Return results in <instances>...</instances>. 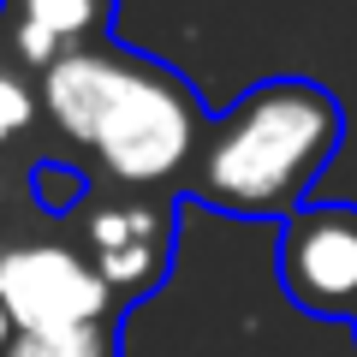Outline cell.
Segmentation results:
<instances>
[{
	"mask_svg": "<svg viewBox=\"0 0 357 357\" xmlns=\"http://www.w3.org/2000/svg\"><path fill=\"white\" fill-rule=\"evenodd\" d=\"M6 357H119V321L66 328V333H18Z\"/></svg>",
	"mask_w": 357,
	"mask_h": 357,
	"instance_id": "obj_7",
	"label": "cell"
},
{
	"mask_svg": "<svg viewBox=\"0 0 357 357\" xmlns=\"http://www.w3.org/2000/svg\"><path fill=\"white\" fill-rule=\"evenodd\" d=\"M0 304L18 321V333H66L126 316V304L107 292L96 262L72 244L48 238L0 244Z\"/></svg>",
	"mask_w": 357,
	"mask_h": 357,
	"instance_id": "obj_3",
	"label": "cell"
},
{
	"mask_svg": "<svg viewBox=\"0 0 357 357\" xmlns=\"http://www.w3.org/2000/svg\"><path fill=\"white\" fill-rule=\"evenodd\" d=\"M274 274L292 310L357 321V203H304L286 215Z\"/></svg>",
	"mask_w": 357,
	"mask_h": 357,
	"instance_id": "obj_5",
	"label": "cell"
},
{
	"mask_svg": "<svg viewBox=\"0 0 357 357\" xmlns=\"http://www.w3.org/2000/svg\"><path fill=\"white\" fill-rule=\"evenodd\" d=\"M0 13L13 30V54L36 72L72 48L114 36V0H6Z\"/></svg>",
	"mask_w": 357,
	"mask_h": 357,
	"instance_id": "obj_6",
	"label": "cell"
},
{
	"mask_svg": "<svg viewBox=\"0 0 357 357\" xmlns=\"http://www.w3.org/2000/svg\"><path fill=\"white\" fill-rule=\"evenodd\" d=\"M36 96L48 126L72 149L96 161V173L119 191H173L197 167L208 137V107L185 72L167 60L126 48V42H89L60 54L36 72Z\"/></svg>",
	"mask_w": 357,
	"mask_h": 357,
	"instance_id": "obj_1",
	"label": "cell"
},
{
	"mask_svg": "<svg viewBox=\"0 0 357 357\" xmlns=\"http://www.w3.org/2000/svg\"><path fill=\"white\" fill-rule=\"evenodd\" d=\"M36 107H42V96L24 84V72L0 66V143L24 137V131L36 126Z\"/></svg>",
	"mask_w": 357,
	"mask_h": 357,
	"instance_id": "obj_9",
	"label": "cell"
},
{
	"mask_svg": "<svg viewBox=\"0 0 357 357\" xmlns=\"http://www.w3.org/2000/svg\"><path fill=\"white\" fill-rule=\"evenodd\" d=\"M351 333H357V321H351Z\"/></svg>",
	"mask_w": 357,
	"mask_h": 357,
	"instance_id": "obj_11",
	"label": "cell"
},
{
	"mask_svg": "<svg viewBox=\"0 0 357 357\" xmlns=\"http://www.w3.org/2000/svg\"><path fill=\"white\" fill-rule=\"evenodd\" d=\"M178 244V203L167 191H119L84 215V244L77 250L96 262L107 292L119 304H143L167 286Z\"/></svg>",
	"mask_w": 357,
	"mask_h": 357,
	"instance_id": "obj_4",
	"label": "cell"
},
{
	"mask_svg": "<svg viewBox=\"0 0 357 357\" xmlns=\"http://www.w3.org/2000/svg\"><path fill=\"white\" fill-rule=\"evenodd\" d=\"M340 143L345 107L328 84L262 77L227 114L208 119L185 197L232 220H286L310 203V185L328 173Z\"/></svg>",
	"mask_w": 357,
	"mask_h": 357,
	"instance_id": "obj_2",
	"label": "cell"
},
{
	"mask_svg": "<svg viewBox=\"0 0 357 357\" xmlns=\"http://www.w3.org/2000/svg\"><path fill=\"white\" fill-rule=\"evenodd\" d=\"M30 191H36V203L48 208V215H72L77 203H89V178L77 173V167L42 161V167H36V178H30Z\"/></svg>",
	"mask_w": 357,
	"mask_h": 357,
	"instance_id": "obj_8",
	"label": "cell"
},
{
	"mask_svg": "<svg viewBox=\"0 0 357 357\" xmlns=\"http://www.w3.org/2000/svg\"><path fill=\"white\" fill-rule=\"evenodd\" d=\"M13 340H18V321L6 316V304H0V357H6V345H13Z\"/></svg>",
	"mask_w": 357,
	"mask_h": 357,
	"instance_id": "obj_10",
	"label": "cell"
}]
</instances>
